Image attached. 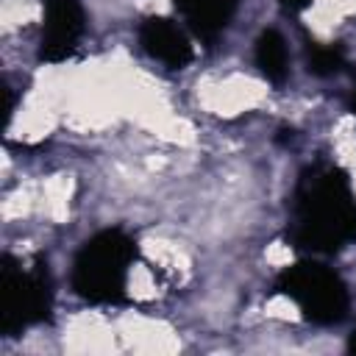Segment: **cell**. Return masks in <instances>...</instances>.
<instances>
[{"mask_svg":"<svg viewBox=\"0 0 356 356\" xmlns=\"http://www.w3.org/2000/svg\"><path fill=\"white\" fill-rule=\"evenodd\" d=\"M286 242L312 256H334L356 245V189L331 161L300 170L286 214Z\"/></svg>","mask_w":356,"mask_h":356,"instance_id":"1","label":"cell"},{"mask_svg":"<svg viewBox=\"0 0 356 356\" xmlns=\"http://www.w3.org/2000/svg\"><path fill=\"white\" fill-rule=\"evenodd\" d=\"M136 259L139 245L128 231L103 228L75 253L70 286L92 306H120L128 300V281Z\"/></svg>","mask_w":356,"mask_h":356,"instance_id":"2","label":"cell"},{"mask_svg":"<svg viewBox=\"0 0 356 356\" xmlns=\"http://www.w3.org/2000/svg\"><path fill=\"white\" fill-rule=\"evenodd\" d=\"M53 278L44 259H0V334L17 337L53 314Z\"/></svg>","mask_w":356,"mask_h":356,"instance_id":"3","label":"cell"},{"mask_svg":"<svg viewBox=\"0 0 356 356\" xmlns=\"http://www.w3.org/2000/svg\"><path fill=\"white\" fill-rule=\"evenodd\" d=\"M275 292L289 298L300 317L314 325H337L350 312L348 284L337 270L317 259H300L275 278Z\"/></svg>","mask_w":356,"mask_h":356,"instance_id":"4","label":"cell"},{"mask_svg":"<svg viewBox=\"0 0 356 356\" xmlns=\"http://www.w3.org/2000/svg\"><path fill=\"white\" fill-rule=\"evenodd\" d=\"M86 33V14L81 0H44L39 58L47 64L67 61Z\"/></svg>","mask_w":356,"mask_h":356,"instance_id":"5","label":"cell"},{"mask_svg":"<svg viewBox=\"0 0 356 356\" xmlns=\"http://www.w3.org/2000/svg\"><path fill=\"white\" fill-rule=\"evenodd\" d=\"M136 39H139V47L145 50V56H150L153 61H159L170 70H184L195 58L189 33L170 17H159V14L145 17L136 28Z\"/></svg>","mask_w":356,"mask_h":356,"instance_id":"6","label":"cell"},{"mask_svg":"<svg viewBox=\"0 0 356 356\" xmlns=\"http://www.w3.org/2000/svg\"><path fill=\"white\" fill-rule=\"evenodd\" d=\"M181 19L206 44H214L231 25L239 0H172Z\"/></svg>","mask_w":356,"mask_h":356,"instance_id":"7","label":"cell"},{"mask_svg":"<svg viewBox=\"0 0 356 356\" xmlns=\"http://www.w3.org/2000/svg\"><path fill=\"white\" fill-rule=\"evenodd\" d=\"M253 61L259 67V72L281 86L286 78H289V50H286V42L284 36L275 31V28H264L256 42H253Z\"/></svg>","mask_w":356,"mask_h":356,"instance_id":"8","label":"cell"},{"mask_svg":"<svg viewBox=\"0 0 356 356\" xmlns=\"http://www.w3.org/2000/svg\"><path fill=\"white\" fill-rule=\"evenodd\" d=\"M306 64H309V72L317 75V78H331L337 72H342L345 67V50L339 44H320V42H312L309 50H306Z\"/></svg>","mask_w":356,"mask_h":356,"instance_id":"9","label":"cell"},{"mask_svg":"<svg viewBox=\"0 0 356 356\" xmlns=\"http://www.w3.org/2000/svg\"><path fill=\"white\" fill-rule=\"evenodd\" d=\"M278 3H281V6H284L289 14H300V11H306V8H309L314 0H278Z\"/></svg>","mask_w":356,"mask_h":356,"instance_id":"10","label":"cell"},{"mask_svg":"<svg viewBox=\"0 0 356 356\" xmlns=\"http://www.w3.org/2000/svg\"><path fill=\"white\" fill-rule=\"evenodd\" d=\"M350 111H353V117H356V89H353V95H350Z\"/></svg>","mask_w":356,"mask_h":356,"instance_id":"11","label":"cell"},{"mask_svg":"<svg viewBox=\"0 0 356 356\" xmlns=\"http://www.w3.org/2000/svg\"><path fill=\"white\" fill-rule=\"evenodd\" d=\"M348 348H350V350H353V353H356V331H353V334H350V342H348Z\"/></svg>","mask_w":356,"mask_h":356,"instance_id":"12","label":"cell"}]
</instances>
